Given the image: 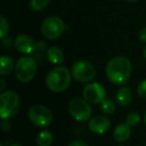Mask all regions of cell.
I'll return each mask as SVG.
<instances>
[{"instance_id":"obj_28","label":"cell","mask_w":146,"mask_h":146,"mask_svg":"<svg viewBox=\"0 0 146 146\" xmlns=\"http://www.w3.org/2000/svg\"><path fill=\"white\" fill-rule=\"evenodd\" d=\"M10 146H23V145H21V144H11Z\"/></svg>"},{"instance_id":"obj_27","label":"cell","mask_w":146,"mask_h":146,"mask_svg":"<svg viewBox=\"0 0 146 146\" xmlns=\"http://www.w3.org/2000/svg\"><path fill=\"white\" fill-rule=\"evenodd\" d=\"M143 55H144V57H145V59H146V47L144 48V51H143Z\"/></svg>"},{"instance_id":"obj_21","label":"cell","mask_w":146,"mask_h":146,"mask_svg":"<svg viewBox=\"0 0 146 146\" xmlns=\"http://www.w3.org/2000/svg\"><path fill=\"white\" fill-rule=\"evenodd\" d=\"M137 94L143 99H146V79L142 80L137 86Z\"/></svg>"},{"instance_id":"obj_22","label":"cell","mask_w":146,"mask_h":146,"mask_svg":"<svg viewBox=\"0 0 146 146\" xmlns=\"http://www.w3.org/2000/svg\"><path fill=\"white\" fill-rule=\"evenodd\" d=\"M138 36H139V39L142 41V42L146 43V27H143V28L139 31Z\"/></svg>"},{"instance_id":"obj_14","label":"cell","mask_w":146,"mask_h":146,"mask_svg":"<svg viewBox=\"0 0 146 146\" xmlns=\"http://www.w3.org/2000/svg\"><path fill=\"white\" fill-rule=\"evenodd\" d=\"M46 57L52 64H61L64 61V54L62 50L56 46L49 47L46 51Z\"/></svg>"},{"instance_id":"obj_9","label":"cell","mask_w":146,"mask_h":146,"mask_svg":"<svg viewBox=\"0 0 146 146\" xmlns=\"http://www.w3.org/2000/svg\"><path fill=\"white\" fill-rule=\"evenodd\" d=\"M83 98L89 103H101L106 97V90L102 84L99 82H91L88 83L83 88Z\"/></svg>"},{"instance_id":"obj_25","label":"cell","mask_w":146,"mask_h":146,"mask_svg":"<svg viewBox=\"0 0 146 146\" xmlns=\"http://www.w3.org/2000/svg\"><path fill=\"white\" fill-rule=\"evenodd\" d=\"M0 81H1V84H2V87H1V91L3 92V90H4V87H5V80L3 79V77H1Z\"/></svg>"},{"instance_id":"obj_16","label":"cell","mask_w":146,"mask_h":146,"mask_svg":"<svg viewBox=\"0 0 146 146\" xmlns=\"http://www.w3.org/2000/svg\"><path fill=\"white\" fill-rule=\"evenodd\" d=\"M53 141V135L48 130L39 132L36 137V143L38 146H50Z\"/></svg>"},{"instance_id":"obj_17","label":"cell","mask_w":146,"mask_h":146,"mask_svg":"<svg viewBox=\"0 0 146 146\" xmlns=\"http://www.w3.org/2000/svg\"><path fill=\"white\" fill-rule=\"evenodd\" d=\"M51 0H29V8L34 12L41 11L49 4Z\"/></svg>"},{"instance_id":"obj_26","label":"cell","mask_w":146,"mask_h":146,"mask_svg":"<svg viewBox=\"0 0 146 146\" xmlns=\"http://www.w3.org/2000/svg\"><path fill=\"white\" fill-rule=\"evenodd\" d=\"M127 2H136V1H139V0H125Z\"/></svg>"},{"instance_id":"obj_6","label":"cell","mask_w":146,"mask_h":146,"mask_svg":"<svg viewBox=\"0 0 146 146\" xmlns=\"http://www.w3.org/2000/svg\"><path fill=\"white\" fill-rule=\"evenodd\" d=\"M71 74L76 81L88 83L95 78L96 70L93 65L87 61H77L72 65Z\"/></svg>"},{"instance_id":"obj_7","label":"cell","mask_w":146,"mask_h":146,"mask_svg":"<svg viewBox=\"0 0 146 146\" xmlns=\"http://www.w3.org/2000/svg\"><path fill=\"white\" fill-rule=\"evenodd\" d=\"M28 118L38 127H48L52 122V113L44 105H33L28 110Z\"/></svg>"},{"instance_id":"obj_12","label":"cell","mask_w":146,"mask_h":146,"mask_svg":"<svg viewBox=\"0 0 146 146\" xmlns=\"http://www.w3.org/2000/svg\"><path fill=\"white\" fill-rule=\"evenodd\" d=\"M130 127L131 126L128 125L127 122L118 124L113 131V138L115 139V141L120 142V143L127 141L130 137V133H131Z\"/></svg>"},{"instance_id":"obj_18","label":"cell","mask_w":146,"mask_h":146,"mask_svg":"<svg viewBox=\"0 0 146 146\" xmlns=\"http://www.w3.org/2000/svg\"><path fill=\"white\" fill-rule=\"evenodd\" d=\"M100 110L106 115H109V114H112L115 111V104L112 100L104 99L100 103Z\"/></svg>"},{"instance_id":"obj_23","label":"cell","mask_w":146,"mask_h":146,"mask_svg":"<svg viewBox=\"0 0 146 146\" xmlns=\"http://www.w3.org/2000/svg\"><path fill=\"white\" fill-rule=\"evenodd\" d=\"M68 146H88V144H86L83 141H80V140H76V141H73L70 144H68Z\"/></svg>"},{"instance_id":"obj_1","label":"cell","mask_w":146,"mask_h":146,"mask_svg":"<svg viewBox=\"0 0 146 146\" xmlns=\"http://www.w3.org/2000/svg\"><path fill=\"white\" fill-rule=\"evenodd\" d=\"M132 71L131 62L125 56H116L106 65V76L111 83L123 85L129 80Z\"/></svg>"},{"instance_id":"obj_20","label":"cell","mask_w":146,"mask_h":146,"mask_svg":"<svg viewBox=\"0 0 146 146\" xmlns=\"http://www.w3.org/2000/svg\"><path fill=\"white\" fill-rule=\"evenodd\" d=\"M0 19H1V23H0V37L4 38L9 31V24L3 16L0 17Z\"/></svg>"},{"instance_id":"obj_19","label":"cell","mask_w":146,"mask_h":146,"mask_svg":"<svg viewBox=\"0 0 146 146\" xmlns=\"http://www.w3.org/2000/svg\"><path fill=\"white\" fill-rule=\"evenodd\" d=\"M140 120H141V117H140L139 113L135 111L130 112L127 115V117H126V122H127L128 125L131 126V127H134V126L138 125Z\"/></svg>"},{"instance_id":"obj_13","label":"cell","mask_w":146,"mask_h":146,"mask_svg":"<svg viewBox=\"0 0 146 146\" xmlns=\"http://www.w3.org/2000/svg\"><path fill=\"white\" fill-rule=\"evenodd\" d=\"M116 99L120 106L125 107L128 106L131 103L132 99H133V95H132L131 89L127 86H122L118 89L117 93H116Z\"/></svg>"},{"instance_id":"obj_2","label":"cell","mask_w":146,"mask_h":146,"mask_svg":"<svg viewBox=\"0 0 146 146\" xmlns=\"http://www.w3.org/2000/svg\"><path fill=\"white\" fill-rule=\"evenodd\" d=\"M71 76L72 74L68 68L64 66L55 67L47 73L45 84L52 92L65 91L70 86Z\"/></svg>"},{"instance_id":"obj_10","label":"cell","mask_w":146,"mask_h":146,"mask_svg":"<svg viewBox=\"0 0 146 146\" xmlns=\"http://www.w3.org/2000/svg\"><path fill=\"white\" fill-rule=\"evenodd\" d=\"M111 127V121L104 115L94 116L88 122V128L92 133L103 134L106 133Z\"/></svg>"},{"instance_id":"obj_4","label":"cell","mask_w":146,"mask_h":146,"mask_svg":"<svg viewBox=\"0 0 146 146\" xmlns=\"http://www.w3.org/2000/svg\"><path fill=\"white\" fill-rule=\"evenodd\" d=\"M37 71V63L34 58L30 56H22L15 64L14 73L20 82L27 83L34 78Z\"/></svg>"},{"instance_id":"obj_3","label":"cell","mask_w":146,"mask_h":146,"mask_svg":"<svg viewBox=\"0 0 146 146\" xmlns=\"http://www.w3.org/2000/svg\"><path fill=\"white\" fill-rule=\"evenodd\" d=\"M0 117L2 120H6L16 115L20 105L19 96L12 90L3 91L0 95Z\"/></svg>"},{"instance_id":"obj_11","label":"cell","mask_w":146,"mask_h":146,"mask_svg":"<svg viewBox=\"0 0 146 146\" xmlns=\"http://www.w3.org/2000/svg\"><path fill=\"white\" fill-rule=\"evenodd\" d=\"M15 47L20 53L29 55L32 54L37 49V44L30 36L26 34H20L15 39Z\"/></svg>"},{"instance_id":"obj_15","label":"cell","mask_w":146,"mask_h":146,"mask_svg":"<svg viewBox=\"0 0 146 146\" xmlns=\"http://www.w3.org/2000/svg\"><path fill=\"white\" fill-rule=\"evenodd\" d=\"M0 63H1V66H0V74L2 76H7L8 74H10L15 68V64H14L13 59L11 58L10 56H7V55L1 56Z\"/></svg>"},{"instance_id":"obj_8","label":"cell","mask_w":146,"mask_h":146,"mask_svg":"<svg viewBox=\"0 0 146 146\" xmlns=\"http://www.w3.org/2000/svg\"><path fill=\"white\" fill-rule=\"evenodd\" d=\"M64 31V23L60 17L50 16L46 18L41 25L42 35L47 39H56L60 36Z\"/></svg>"},{"instance_id":"obj_29","label":"cell","mask_w":146,"mask_h":146,"mask_svg":"<svg viewBox=\"0 0 146 146\" xmlns=\"http://www.w3.org/2000/svg\"><path fill=\"white\" fill-rule=\"evenodd\" d=\"M144 122H145V125H146V112L144 114Z\"/></svg>"},{"instance_id":"obj_5","label":"cell","mask_w":146,"mask_h":146,"mask_svg":"<svg viewBox=\"0 0 146 146\" xmlns=\"http://www.w3.org/2000/svg\"><path fill=\"white\" fill-rule=\"evenodd\" d=\"M68 111L71 117L79 122L88 121L92 115V108L89 102L79 97L74 98L69 102Z\"/></svg>"},{"instance_id":"obj_30","label":"cell","mask_w":146,"mask_h":146,"mask_svg":"<svg viewBox=\"0 0 146 146\" xmlns=\"http://www.w3.org/2000/svg\"><path fill=\"white\" fill-rule=\"evenodd\" d=\"M121 146H125V145H121Z\"/></svg>"},{"instance_id":"obj_31","label":"cell","mask_w":146,"mask_h":146,"mask_svg":"<svg viewBox=\"0 0 146 146\" xmlns=\"http://www.w3.org/2000/svg\"><path fill=\"white\" fill-rule=\"evenodd\" d=\"M1 146H3V145H1Z\"/></svg>"},{"instance_id":"obj_24","label":"cell","mask_w":146,"mask_h":146,"mask_svg":"<svg viewBox=\"0 0 146 146\" xmlns=\"http://www.w3.org/2000/svg\"><path fill=\"white\" fill-rule=\"evenodd\" d=\"M1 129H2V131H4V132L8 131V130L10 129V124H9V122L3 120L2 123H1Z\"/></svg>"}]
</instances>
